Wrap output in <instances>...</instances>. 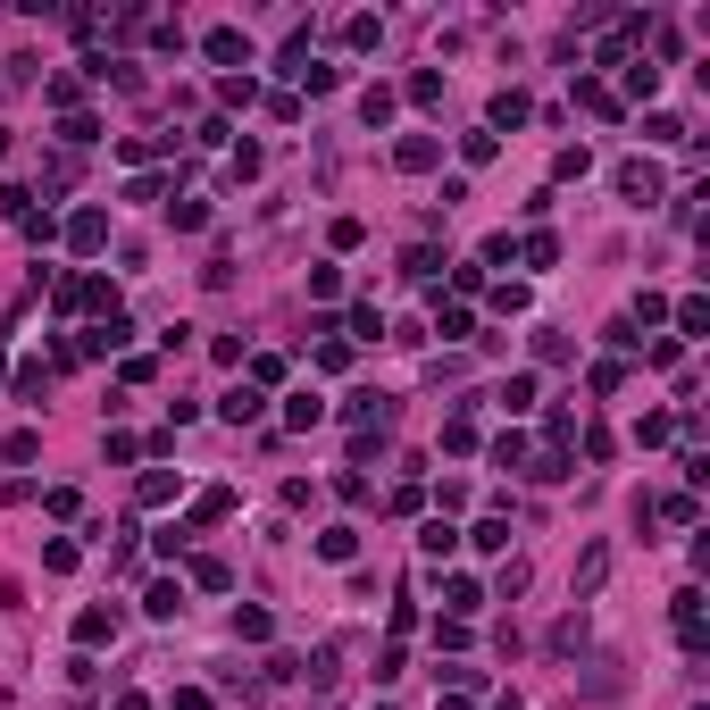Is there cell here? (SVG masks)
I'll return each mask as SVG.
<instances>
[{"label": "cell", "mask_w": 710, "mask_h": 710, "mask_svg": "<svg viewBox=\"0 0 710 710\" xmlns=\"http://www.w3.org/2000/svg\"><path fill=\"white\" fill-rule=\"evenodd\" d=\"M84 552H76V543H67V535H51V543H42V568H51V577H67V568H76Z\"/></svg>", "instance_id": "836d02e7"}, {"label": "cell", "mask_w": 710, "mask_h": 710, "mask_svg": "<svg viewBox=\"0 0 710 710\" xmlns=\"http://www.w3.org/2000/svg\"><path fill=\"white\" fill-rule=\"evenodd\" d=\"M468 543H477V552H510V518H477Z\"/></svg>", "instance_id": "ffe728a7"}, {"label": "cell", "mask_w": 710, "mask_h": 710, "mask_svg": "<svg viewBox=\"0 0 710 710\" xmlns=\"http://www.w3.org/2000/svg\"><path fill=\"white\" fill-rule=\"evenodd\" d=\"M376 710H393V702H376Z\"/></svg>", "instance_id": "f5cc1de1"}, {"label": "cell", "mask_w": 710, "mask_h": 710, "mask_svg": "<svg viewBox=\"0 0 710 710\" xmlns=\"http://www.w3.org/2000/svg\"><path fill=\"white\" fill-rule=\"evenodd\" d=\"M318 368L343 376V368H351V343H343V335H318Z\"/></svg>", "instance_id": "f35d334b"}, {"label": "cell", "mask_w": 710, "mask_h": 710, "mask_svg": "<svg viewBox=\"0 0 710 710\" xmlns=\"http://www.w3.org/2000/svg\"><path fill=\"white\" fill-rule=\"evenodd\" d=\"M117 627H126V619H117V602L76 610V644H84V652H92V644H117Z\"/></svg>", "instance_id": "3957f363"}, {"label": "cell", "mask_w": 710, "mask_h": 710, "mask_svg": "<svg viewBox=\"0 0 710 710\" xmlns=\"http://www.w3.org/2000/svg\"><path fill=\"white\" fill-rule=\"evenodd\" d=\"M602 343H610V351H635L644 335H635V318H610V326H602Z\"/></svg>", "instance_id": "c3c4849f"}, {"label": "cell", "mask_w": 710, "mask_h": 710, "mask_svg": "<svg viewBox=\"0 0 710 710\" xmlns=\"http://www.w3.org/2000/svg\"><path fill=\"white\" fill-rule=\"evenodd\" d=\"M535 360H568V335H560V326H535Z\"/></svg>", "instance_id": "f6af8a7d"}, {"label": "cell", "mask_w": 710, "mask_h": 710, "mask_svg": "<svg viewBox=\"0 0 710 710\" xmlns=\"http://www.w3.org/2000/svg\"><path fill=\"white\" fill-rule=\"evenodd\" d=\"M259 410H268V393H259V385H234V393H218V418H226V426H251Z\"/></svg>", "instance_id": "8992f818"}, {"label": "cell", "mask_w": 710, "mask_h": 710, "mask_svg": "<svg viewBox=\"0 0 710 710\" xmlns=\"http://www.w3.org/2000/svg\"><path fill=\"white\" fill-rule=\"evenodd\" d=\"M493 468H518V477H527V435H518V426L493 435Z\"/></svg>", "instance_id": "9a60e30c"}, {"label": "cell", "mask_w": 710, "mask_h": 710, "mask_svg": "<svg viewBox=\"0 0 710 710\" xmlns=\"http://www.w3.org/2000/svg\"><path fill=\"white\" fill-rule=\"evenodd\" d=\"M435 159H443V142H435V134H410V142H393V168H401V176H426Z\"/></svg>", "instance_id": "5b68a950"}, {"label": "cell", "mask_w": 710, "mask_h": 710, "mask_svg": "<svg viewBox=\"0 0 710 710\" xmlns=\"http://www.w3.org/2000/svg\"><path fill=\"white\" fill-rule=\"evenodd\" d=\"M443 610H452V619H477V610H485V585L477 577H443Z\"/></svg>", "instance_id": "ba28073f"}, {"label": "cell", "mask_w": 710, "mask_h": 710, "mask_svg": "<svg viewBox=\"0 0 710 710\" xmlns=\"http://www.w3.org/2000/svg\"><path fill=\"white\" fill-rule=\"evenodd\" d=\"M168 710H209V694H201V685H184V694H168Z\"/></svg>", "instance_id": "f907efd6"}, {"label": "cell", "mask_w": 710, "mask_h": 710, "mask_svg": "<svg viewBox=\"0 0 710 710\" xmlns=\"http://www.w3.org/2000/svg\"><path fill=\"white\" fill-rule=\"evenodd\" d=\"M401 276H410V284H435L443 276V251L435 243H410V251H401Z\"/></svg>", "instance_id": "30bf717a"}, {"label": "cell", "mask_w": 710, "mask_h": 710, "mask_svg": "<svg viewBox=\"0 0 710 710\" xmlns=\"http://www.w3.org/2000/svg\"><path fill=\"white\" fill-rule=\"evenodd\" d=\"M226 510H234V493H226V485H209V493H201V502H193V527H218V518H226Z\"/></svg>", "instance_id": "603a6c76"}, {"label": "cell", "mask_w": 710, "mask_h": 710, "mask_svg": "<svg viewBox=\"0 0 710 710\" xmlns=\"http://www.w3.org/2000/svg\"><path fill=\"white\" fill-rule=\"evenodd\" d=\"M59 142H67V151H84V142H101V117H84V109H76V117L59 126Z\"/></svg>", "instance_id": "83f0119b"}, {"label": "cell", "mask_w": 710, "mask_h": 710, "mask_svg": "<svg viewBox=\"0 0 710 710\" xmlns=\"http://www.w3.org/2000/svg\"><path fill=\"white\" fill-rule=\"evenodd\" d=\"M259 168H268V151H259V142H234V176H243V184H251Z\"/></svg>", "instance_id": "ee69618b"}, {"label": "cell", "mask_w": 710, "mask_h": 710, "mask_svg": "<svg viewBox=\"0 0 710 710\" xmlns=\"http://www.w3.org/2000/svg\"><path fill=\"white\" fill-rule=\"evenodd\" d=\"M502 410H510V418H518V410H535V368H518L510 385H502Z\"/></svg>", "instance_id": "7402d4cb"}, {"label": "cell", "mask_w": 710, "mask_h": 710, "mask_svg": "<svg viewBox=\"0 0 710 710\" xmlns=\"http://www.w3.org/2000/svg\"><path fill=\"white\" fill-rule=\"evenodd\" d=\"M602 577H610V543H585V560H577V602L602 594Z\"/></svg>", "instance_id": "9c48e42d"}, {"label": "cell", "mask_w": 710, "mask_h": 710, "mask_svg": "<svg viewBox=\"0 0 710 710\" xmlns=\"http://www.w3.org/2000/svg\"><path fill=\"white\" fill-rule=\"evenodd\" d=\"M351 343H385V310H376V301L351 310Z\"/></svg>", "instance_id": "d6986e66"}, {"label": "cell", "mask_w": 710, "mask_h": 710, "mask_svg": "<svg viewBox=\"0 0 710 710\" xmlns=\"http://www.w3.org/2000/svg\"><path fill=\"white\" fill-rule=\"evenodd\" d=\"M652 518H669V527H694L702 502H694V493H669V502H652Z\"/></svg>", "instance_id": "cb8c5ba5"}, {"label": "cell", "mask_w": 710, "mask_h": 710, "mask_svg": "<svg viewBox=\"0 0 710 710\" xmlns=\"http://www.w3.org/2000/svg\"><path fill=\"white\" fill-rule=\"evenodd\" d=\"M360 117H368V126H385V117H393V84H368L360 92Z\"/></svg>", "instance_id": "d590c367"}, {"label": "cell", "mask_w": 710, "mask_h": 710, "mask_svg": "<svg viewBox=\"0 0 710 710\" xmlns=\"http://www.w3.org/2000/svg\"><path fill=\"white\" fill-rule=\"evenodd\" d=\"M452 543H460L452 518H426V527H418V552H426V560H452Z\"/></svg>", "instance_id": "8fae6325"}, {"label": "cell", "mask_w": 710, "mask_h": 710, "mask_svg": "<svg viewBox=\"0 0 710 710\" xmlns=\"http://www.w3.org/2000/svg\"><path fill=\"white\" fill-rule=\"evenodd\" d=\"M0 460H9V468H34L42 460V435H34V426H17V435L0 443Z\"/></svg>", "instance_id": "2e32d148"}, {"label": "cell", "mask_w": 710, "mask_h": 710, "mask_svg": "<svg viewBox=\"0 0 710 710\" xmlns=\"http://www.w3.org/2000/svg\"><path fill=\"white\" fill-rule=\"evenodd\" d=\"M343 42H351V51H376V42H385V26H376V17H351Z\"/></svg>", "instance_id": "b9f144b4"}, {"label": "cell", "mask_w": 710, "mask_h": 710, "mask_svg": "<svg viewBox=\"0 0 710 710\" xmlns=\"http://www.w3.org/2000/svg\"><path fill=\"white\" fill-rule=\"evenodd\" d=\"M552 652H585V610H568V619L552 627Z\"/></svg>", "instance_id": "74e56055"}, {"label": "cell", "mask_w": 710, "mask_h": 710, "mask_svg": "<svg viewBox=\"0 0 710 710\" xmlns=\"http://www.w3.org/2000/svg\"><path fill=\"white\" fill-rule=\"evenodd\" d=\"M702 326H710V310H702V301H694V293H685V301H677V343H694V335H702Z\"/></svg>", "instance_id": "1f68e13d"}, {"label": "cell", "mask_w": 710, "mask_h": 710, "mask_svg": "<svg viewBox=\"0 0 710 710\" xmlns=\"http://www.w3.org/2000/svg\"><path fill=\"white\" fill-rule=\"evenodd\" d=\"M577 109H594V117H619V92H610L602 76H577Z\"/></svg>", "instance_id": "5bb4252c"}, {"label": "cell", "mask_w": 710, "mask_h": 710, "mask_svg": "<svg viewBox=\"0 0 710 710\" xmlns=\"http://www.w3.org/2000/svg\"><path fill=\"white\" fill-rule=\"evenodd\" d=\"M176 493H184V477H176V468H142L134 502H142V510H159V502H176Z\"/></svg>", "instance_id": "52a82bcc"}, {"label": "cell", "mask_w": 710, "mask_h": 710, "mask_svg": "<svg viewBox=\"0 0 710 710\" xmlns=\"http://www.w3.org/2000/svg\"><path fill=\"white\" fill-rule=\"evenodd\" d=\"M293 76H301V84H310V92H335V84H343V67H326V59H301V67H293Z\"/></svg>", "instance_id": "f546056e"}, {"label": "cell", "mask_w": 710, "mask_h": 710, "mask_svg": "<svg viewBox=\"0 0 710 710\" xmlns=\"http://www.w3.org/2000/svg\"><path fill=\"white\" fill-rule=\"evenodd\" d=\"M193 585H209V594H226V585H234V568H226L218 552H209V560H193Z\"/></svg>", "instance_id": "e575fe53"}, {"label": "cell", "mask_w": 710, "mask_h": 710, "mask_svg": "<svg viewBox=\"0 0 710 710\" xmlns=\"http://www.w3.org/2000/svg\"><path fill=\"white\" fill-rule=\"evenodd\" d=\"M619 193H627L635 209H652V201H660V168H652V159H619Z\"/></svg>", "instance_id": "277c9868"}, {"label": "cell", "mask_w": 710, "mask_h": 710, "mask_svg": "<svg viewBox=\"0 0 710 710\" xmlns=\"http://www.w3.org/2000/svg\"><path fill=\"white\" fill-rule=\"evenodd\" d=\"M518 259H527V268H552V259H560V234H527V243H518Z\"/></svg>", "instance_id": "f1b7e54d"}, {"label": "cell", "mask_w": 710, "mask_h": 710, "mask_svg": "<svg viewBox=\"0 0 710 710\" xmlns=\"http://www.w3.org/2000/svg\"><path fill=\"white\" fill-rule=\"evenodd\" d=\"M660 92V67L652 59H627V101H652Z\"/></svg>", "instance_id": "44dd1931"}, {"label": "cell", "mask_w": 710, "mask_h": 710, "mask_svg": "<svg viewBox=\"0 0 710 710\" xmlns=\"http://www.w3.org/2000/svg\"><path fill=\"white\" fill-rule=\"evenodd\" d=\"M318 418H326L318 393H293V401H284V426H318Z\"/></svg>", "instance_id": "d6a6232c"}, {"label": "cell", "mask_w": 710, "mask_h": 710, "mask_svg": "<svg viewBox=\"0 0 710 710\" xmlns=\"http://www.w3.org/2000/svg\"><path fill=\"white\" fill-rule=\"evenodd\" d=\"M527 477H535V485H560V477H568V452H543V460H527Z\"/></svg>", "instance_id": "7bdbcfd3"}, {"label": "cell", "mask_w": 710, "mask_h": 710, "mask_svg": "<svg viewBox=\"0 0 710 710\" xmlns=\"http://www.w3.org/2000/svg\"><path fill=\"white\" fill-rule=\"evenodd\" d=\"M218 101L226 109H251L259 101V76H218Z\"/></svg>", "instance_id": "484cf974"}, {"label": "cell", "mask_w": 710, "mask_h": 710, "mask_svg": "<svg viewBox=\"0 0 710 710\" xmlns=\"http://www.w3.org/2000/svg\"><path fill=\"white\" fill-rule=\"evenodd\" d=\"M493 151H502V134H460V159H468V168H485Z\"/></svg>", "instance_id": "60d3db41"}, {"label": "cell", "mask_w": 710, "mask_h": 710, "mask_svg": "<svg viewBox=\"0 0 710 710\" xmlns=\"http://www.w3.org/2000/svg\"><path fill=\"white\" fill-rule=\"evenodd\" d=\"M59 234H67V251H76V259H92V251L109 243V209H76V218H67Z\"/></svg>", "instance_id": "7a4b0ae2"}, {"label": "cell", "mask_w": 710, "mask_h": 710, "mask_svg": "<svg viewBox=\"0 0 710 710\" xmlns=\"http://www.w3.org/2000/svg\"><path fill=\"white\" fill-rule=\"evenodd\" d=\"M42 393H51V368L26 360V368H17V401H42Z\"/></svg>", "instance_id": "8d00e7d4"}, {"label": "cell", "mask_w": 710, "mask_h": 710, "mask_svg": "<svg viewBox=\"0 0 710 710\" xmlns=\"http://www.w3.org/2000/svg\"><path fill=\"white\" fill-rule=\"evenodd\" d=\"M0 159H9V126H0Z\"/></svg>", "instance_id": "816d5d0a"}, {"label": "cell", "mask_w": 710, "mask_h": 710, "mask_svg": "<svg viewBox=\"0 0 710 710\" xmlns=\"http://www.w3.org/2000/svg\"><path fill=\"white\" fill-rule=\"evenodd\" d=\"M201 51L218 59L226 76H243V67H251V34H243V26H209V42H201Z\"/></svg>", "instance_id": "6da1fadb"}, {"label": "cell", "mask_w": 710, "mask_h": 710, "mask_svg": "<svg viewBox=\"0 0 710 710\" xmlns=\"http://www.w3.org/2000/svg\"><path fill=\"white\" fill-rule=\"evenodd\" d=\"M351 552H360V527H326L318 535V560H351Z\"/></svg>", "instance_id": "d4e9b609"}, {"label": "cell", "mask_w": 710, "mask_h": 710, "mask_svg": "<svg viewBox=\"0 0 710 710\" xmlns=\"http://www.w3.org/2000/svg\"><path fill=\"white\" fill-rule=\"evenodd\" d=\"M42 101H51V109H67V117H76V101H84V84H76V76H51V84H42Z\"/></svg>", "instance_id": "4dcf8cb0"}, {"label": "cell", "mask_w": 710, "mask_h": 710, "mask_svg": "<svg viewBox=\"0 0 710 710\" xmlns=\"http://www.w3.org/2000/svg\"><path fill=\"white\" fill-rule=\"evenodd\" d=\"M443 452L468 460V452H477V426H468V418H443Z\"/></svg>", "instance_id": "ab89813d"}, {"label": "cell", "mask_w": 710, "mask_h": 710, "mask_svg": "<svg viewBox=\"0 0 710 710\" xmlns=\"http://www.w3.org/2000/svg\"><path fill=\"white\" fill-rule=\"evenodd\" d=\"M168 226L176 234H201L209 226V201H168Z\"/></svg>", "instance_id": "4316f807"}, {"label": "cell", "mask_w": 710, "mask_h": 710, "mask_svg": "<svg viewBox=\"0 0 710 710\" xmlns=\"http://www.w3.org/2000/svg\"><path fill=\"white\" fill-rule=\"evenodd\" d=\"M234 635H243V644H268V635H276V619H268L259 602H243V610H234Z\"/></svg>", "instance_id": "e0dca14e"}, {"label": "cell", "mask_w": 710, "mask_h": 710, "mask_svg": "<svg viewBox=\"0 0 710 710\" xmlns=\"http://www.w3.org/2000/svg\"><path fill=\"white\" fill-rule=\"evenodd\" d=\"M543 435H552V452H560V443L577 435V410H543Z\"/></svg>", "instance_id": "bcb514c9"}, {"label": "cell", "mask_w": 710, "mask_h": 710, "mask_svg": "<svg viewBox=\"0 0 710 710\" xmlns=\"http://www.w3.org/2000/svg\"><path fill=\"white\" fill-rule=\"evenodd\" d=\"M468 326H477V318H468V301H435V335L443 343H468Z\"/></svg>", "instance_id": "4fadbf2b"}, {"label": "cell", "mask_w": 710, "mask_h": 710, "mask_svg": "<svg viewBox=\"0 0 710 710\" xmlns=\"http://www.w3.org/2000/svg\"><path fill=\"white\" fill-rule=\"evenodd\" d=\"M644 360H652V368H677V360H685V343H677V335H660V343H644Z\"/></svg>", "instance_id": "681fc988"}, {"label": "cell", "mask_w": 710, "mask_h": 710, "mask_svg": "<svg viewBox=\"0 0 710 710\" xmlns=\"http://www.w3.org/2000/svg\"><path fill=\"white\" fill-rule=\"evenodd\" d=\"M502 126H527V92H493V126L485 134H502Z\"/></svg>", "instance_id": "ac0fdd59"}, {"label": "cell", "mask_w": 710, "mask_h": 710, "mask_svg": "<svg viewBox=\"0 0 710 710\" xmlns=\"http://www.w3.org/2000/svg\"><path fill=\"white\" fill-rule=\"evenodd\" d=\"M585 385H594V393H602V401H610V393H619V385H627V368H619V360H602V368H594V376H585Z\"/></svg>", "instance_id": "7dc6e473"}, {"label": "cell", "mask_w": 710, "mask_h": 710, "mask_svg": "<svg viewBox=\"0 0 710 710\" xmlns=\"http://www.w3.org/2000/svg\"><path fill=\"white\" fill-rule=\"evenodd\" d=\"M142 610H151V619H184V585H176V577H159L151 594H142Z\"/></svg>", "instance_id": "7c38bea8"}]
</instances>
